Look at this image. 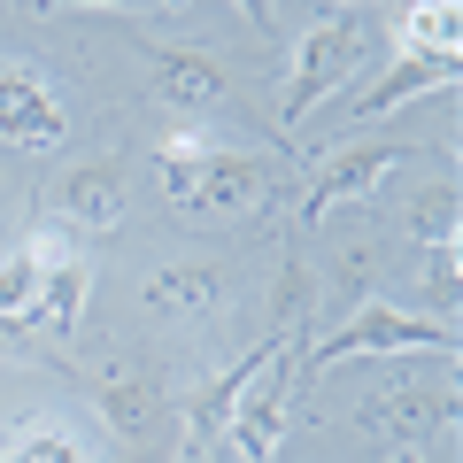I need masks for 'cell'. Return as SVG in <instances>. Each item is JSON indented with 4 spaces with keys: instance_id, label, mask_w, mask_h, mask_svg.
Masks as SVG:
<instances>
[{
    "instance_id": "1",
    "label": "cell",
    "mask_w": 463,
    "mask_h": 463,
    "mask_svg": "<svg viewBox=\"0 0 463 463\" xmlns=\"http://www.w3.org/2000/svg\"><path fill=\"white\" fill-rule=\"evenodd\" d=\"M70 386L93 394V410L109 417V432L132 448L139 463H170L178 448V410H170V386L147 355H109L100 371H62Z\"/></svg>"
},
{
    "instance_id": "2",
    "label": "cell",
    "mask_w": 463,
    "mask_h": 463,
    "mask_svg": "<svg viewBox=\"0 0 463 463\" xmlns=\"http://www.w3.org/2000/svg\"><path fill=\"white\" fill-rule=\"evenodd\" d=\"M347 355H448V364H456V355H463V332L440 325V317L394 309V301H364V309H347L340 332H325V340L301 347L294 371H301V386H317L332 364H347Z\"/></svg>"
},
{
    "instance_id": "3",
    "label": "cell",
    "mask_w": 463,
    "mask_h": 463,
    "mask_svg": "<svg viewBox=\"0 0 463 463\" xmlns=\"http://www.w3.org/2000/svg\"><path fill=\"white\" fill-rule=\"evenodd\" d=\"M163 185L185 216H255L263 201H279L286 170L270 155L209 147V155H163Z\"/></svg>"
},
{
    "instance_id": "4",
    "label": "cell",
    "mask_w": 463,
    "mask_h": 463,
    "mask_svg": "<svg viewBox=\"0 0 463 463\" xmlns=\"http://www.w3.org/2000/svg\"><path fill=\"white\" fill-rule=\"evenodd\" d=\"M371 47H379V24H371V16H325V24H309V32L294 39V78H286L279 116L301 124V116L325 109L332 93H347L355 70L371 62Z\"/></svg>"
},
{
    "instance_id": "5",
    "label": "cell",
    "mask_w": 463,
    "mask_h": 463,
    "mask_svg": "<svg viewBox=\"0 0 463 463\" xmlns=\"http://www.w3.org/2000/svg\"><path fill=\"white\" fill-rule=\"evenodd\" d=\"M355 425L371 440L402 448V456H432V448L456 432V386H410V379H386L379 394L355 410Z\"/></svg>"
},
{
    "instance_id": "6",
    "label": "cell",
    "mask_w": 463,
    "mask_h": 463,
    "mask_svg": "<svg viewBox=\"0 0 463 463\" xmlns=\"http://www.w3.org/2000/svg\"><path fill=\"white\" fill-rule=\"evenodd\" d=\"M402 163H417V139H371V147L325 155V163L309 170V185H301V224H325V216H340L347 201H371Z\"/></svg>"
},
{
    "instance_id": "7",
    "label": "cell",
    "mask_w": 463,
    "mask_h": 463,
    "mask_svg": "<svg viewBox=\"0 0 463 463\" xmlns=\"http://www.w3.org/2000/svg\"><path fill=\"white\" fill-rule=\"evenodd\" d=\"M39 201H47L39 216H54V224H70V232H116L124 224V201H132V163H109V155H100V163H78Z\"/></svg>"
},
{
    "instance_id": "8",
    "label": "cell",
    "mask_w": 463,
    "mask_h": 463,
    "mask_svg": "<svg viewBox=\"0 0 463 463\" xmlns=\"http://www.w3.org/2000/svg\"><path fill=\"white\" fill-rule=\"evenodd\" d=\"M232 294H240V279L224 263H155L139 279V309L170 317V325H209L232 309Z\"/></svg>"
},
{
    "instance_id": "9",
    "label": "cell",
    "mask_w": 463,
    "mask_h": 463,
    "mask_svg": "<svg viewBox=\"0 0 463 463\" xmlns=\"http://www.w3.org/2000/svg\"><path fill=\"white\" fill-rule=\"evenodd\" d=\"M70 139V116L62 100H47V85L32 70H0V147H32V155H54Z\"/></svg>"
},
{
    "instance_id": "10",
    "label": "cell",
    "mask_w": 463,
    "mask_h": 463,
    "mask_svg": "<svg viewBox=\"0 0 463 463\" xmlns=\"http://www.w3.org/2000/svg\"><path fill=\"white\" fill-rule=\"evenodd\" d=\"M456 70H463V62H432V54L394 47V62L379 70V85H371V93L347 109V132H355V124H379V116L410 109V100H425V93H448V85H456Z\"/></svg>"
},
{
    "instance_id": "11",
    "label": "cell",
    "mask_w": 463,
    "mask_h": 463,
    "mask_svg": "<svg viewBox=\"0 0 463 463\" xmlns=\"http://www.w3.org/2000/svg\"><path fill=\"white\" fill-rule=\"evenodd\" d=\"M147 62H155V85H163L170 109H240L216 54H201V47H155Z\"/></svg>"
},
{
    "instance_id": "12",
    "label": "cell",
    "mask_w": 463,
    "mask_h": 463,
    "mask_svg": "<svg viewBox=\"0 0 463 463\" xmlns=\"http://www.w3.org/2000/svg\"><path fill=\"white\" fill-rule=\"evenodd\" d=\"M0 463H93V456L62 410H24L0 425Z\"/></svg>"
},
{
    "instance_id": "13",
    "label": "cell",
    "mask_w": 463,
    "mask_h": 463,
    "mask_svg": "<svg viewBox=\"0 0 463 463\" xmlns=\"http://www.w3.org/2000/svg\"><path fill=\"white\" fill-rule=\"evenodd\" d=\"M394 39L410 54H432V62H463V47H456V0H410L394 16Z\"/></svg>"
},
{
    "instance_id": "14",
    "label": "cell",
    "mask_w": 463,
    "mask_h": 463,
    "mask_svg": "<svg viewBox=\"0 0 463 463\" xmlns=\"http://www.w3.org/2000/svg\"><path fill=\"white\" fill-rule=\"evenodd\" d=\"M456 224H463V209H456V185H417L410 194V240L417 248H456Z\"/></svg>"
},
{
    "instance_id": "15",
    "label": "cell",
    "mask_w": 463,
    "mask_h": 463,
    "mask_svg": "<svg viewBox=\"0 0 463 463\" xmlns=\"http://www.w3.org/2000/svg\"><path fill=\"white\" fill-rule=\"evenodd\" d=\"M425 294H432V309H440V325H456V294H463L456 248H425Z\"/></svg>"
},
{
    "instance_id": "16",
    "label": "cell",
    "mask_w": 463,
    "mask_h": 463,
    "mask_svg": "<svg viewBox=\"0 0 463 463\" xmlns=\"http://www.w3.org/2000/svg\"><path fill=\"white\" fill-rule=\"evenodd\" d=\"M32 294H39V270H32V255H8V263H0V317L32 309Z\"/></svg>"
},
{
    "instance_id": "17",
    "label": "cell",
    "mask_w": 463,
    "mask_h": 463,
    "mask_svg": "<svg viewBox=\"0 0 463 463\" xmlns=\"http://www.w3.org/2000/svg\"><path fill=\"white\" fill-rule=\"evenodd\" d=\"M32 8H170V0H32Z\"/></svg>"
},
{
    "instance_id": "18",
    "label": "cell",
    "mask_w": 463,
    "mask_h": 463,
    "mask_svg": "<svg viewBox=\"0 0 463 463\" xmlns=\"http://www.w3.org/2000/svg\"><path fill=\"white\" fill-rule=\"evenodd\" d=\"M232 8H240V16H248V24H255V32H263V39L279 32V16H270V0H232Z\"/></svg>"
}]
</instances>
